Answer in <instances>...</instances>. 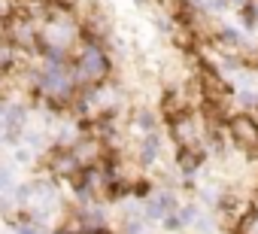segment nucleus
<instances>
[{
  "label": "nucleus",
  "instance_id": "obj_2",
  "mask_svg": "<svg viewBox=\"0 0 258 234\" xmlns=\"http://www.w3.org/2000/svg\"><path fill=\"white\" fill-rule=\"evenodd\" d=\"M228 134L240 149H258V122L249 112H237L228 119Z\"/></svg>",
  "mask_w": 258,
  "mask_h": 234
},
{
  "label": "nucleus",
  "instance_id": "obj_1",
  "mask_svg": "<svg viewBox=\"0 0 258 234\" xmlns=\"http://www.w3.org/2000/svg\"><path fill=\"white\" fill-rule=\"evenodd\" d=\"M73 73H76V82L79 85H100L103 79H106V73H109V58H106V52L97 46V40H82V46H79V55H76V61H73Z\"/></svg>",
  "mask_w": 258,
  "mask_h": 234
},
{
  "label": "nucleus",
  "instance_id": "obj_7",
  "mask_svg": "<svg viewBox=\"0 0 258 234\" xmlns=\"http://www.w3.org/2000/svg\"><path fill=\"white\" fill-rule=\"evenodd\" d=\"M7 192H13V173L7 167H0V195H7Z\"/></svg>",
  "mask_w": 258,
  "mask_h": 234
},
{
  "label": "nucleus",
  "instance_id": "obj_3",
  "mask_svg": "<svg viewBox=\"0 0 258 234\" xmlns=\"http://www.w3.org/2000/svg\"><path fill=\"white\" fill-rule=\"evenodd\" d=\"M173 210H176V198L170 192H158L146 201V216L149 219H167Z\"/></svg>",
  "mask_w": 258,
  "mask_h": 234
},
{
  "label": "nucleus",
  "instance_id": "obj_4",
  "mask_svg": "<svg viewBox=\"0 0 258 234\" xmlns=\"http://www.w3.org/2000/svg\"><path fill=\"white\" fill-rule=\"evenodd\" d=\"M201 161H204V152L198 149V146H188V149H179V158H176V164L185 170V173H191V170H198L201 167Z\"/></svg>",
  "mask_w": 258,
  "mask_h": 234
},
{
  "label": "nucleus",
  "instance_id": "obj_6",
  "mask_svg": "<svg viewBox=\"0 0 258 234\" xmlns=\"http://www.w3.org/2000/svg\"><path fill=\"white\" fill-rule=\"evenodd\" d=\"M19 0H0V19H7V22H13L16 16H19Z\"/></svg>",
  "mask_w": 258,
  "mask_h": 234
},
{
  "label": "nucleus",
  "instance_id": "obj_5",
  "mask_svg": "<svg viewBox=\"0 0 258 234\" xmlns=\"http://www.w3.org/2000/svg\"><path fill=\"white\" fill-rule=\"evenodd\" d=\"M155 158H158V137L149 134V137L143 140V146H140V161H143V164H152Z\"/></svg>",
  "mask_w": 258,
  "mask_h": 234
},
{
  "label": "nucleus",
  "instance_id": "obj_8",
  "mask_svg": "<svg viewBox=\"0 0 258 234\" xmlns=\"http://www.w3.org/2000/svg\"><path fill=\"white\" fill-rule=\"evenodd\" d=\"M16 231H19V234H52V231H46L43 225H28V222H22Z\"/></svg>",
  "mask_w": 258,
  "mask_h": 234
},
{
  "label": "nucleus",
  "instance_id": "obj_10",
  "mask_svg": "<svg viewBox=\"0 0 258 234\" xmlns=\"http://www.w3.org/2000/svg\"><path fill=\"white\" fill-rule=\"evenodd\" d=\"M4 40H10V22L0 19V43H4Z\"/></svg>",
  "mask_w": 258,
  "mask_h": 234
},
{
  "label": "nucleus",
  "instance_id": "obj_9",
  "mask_svg": "<svg viewBox=\"0 0 258 234\" xmlns=\"http://www.w3.org/2000/svg\"><path fill=\"white\" fill-rule=\"evenodd\" d=\"M16 161H19V164H28V161H31V149L19 146V149H16Z\"/></svg>",
  "mask_w": 258,
  "mask_h": 234
}]
</instances>
